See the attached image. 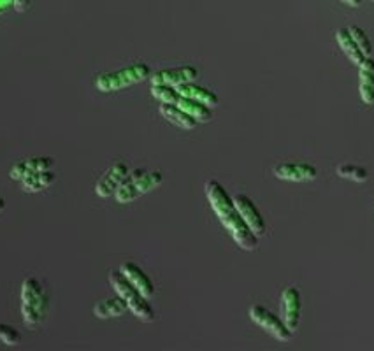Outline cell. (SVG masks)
Masks as SVG:
<instances>
[{
    "label": "cell",
    "mask_w": 374,
    "mask_h": 351,
    "mask_svg": "<svg viewBox=\"0 0 374 351\" xmlns=\"http://www.w3.org/2000/svg\"><path fill=\"white\" fill-rule=\"evenodd\" d=\"M205 195H208V201H210L213 211L217 212L224 227L231 232L237 246H241L246 251L257 249L258 237L248 227L239 209L235 208L234 198L227 194V190L217 180H211L205 183Z\"/></svg>",
    "instance_id": "1"
},
{
    "label": "cell",
    "mask_w": 374,
    "mask_h": 351,
    "mask_svg": "<svg viewBox=\"0 0 374 351\" xmlns=\"http://www.w3.org/2000/svg\"><path fill=\"white\" fill-rule=\"evenodd\" d=\"M48 313V293L36 278H26L22 285V315L29 327H37Z\"/></svg>",
    "instance_id": "2"
},
{
    "label": "cell",
    "mask_w": 374,
    "mask_h": 351,
    "mask_svg": "<svg viewBox=\"0 0 374 351\" xmlns=\"http://www.w3.org/2000/svg\"><path fill=\"white\" fill-rule=\"evenodd\" d=\"M109 283L111 286L114 288V292L118 293L120 297H123L129 304V309L143 322H153L155 320V311L153 307L150 306L146 297L129 281V279L125 278L123 272L116 271L111 272L109 274Z\"/></svg>",
    "instance_id": "3"
},
{
    "label": "cell",
    "mask_w": 374,
    "mask_h": 351,
    "mask_svg": "<svg viewBox=\"0 0 374 351\" xmlns=\"http://www.w3.org/2000/svg\"><path fill=\"white\" fill-rule=\"evenodd\" d=\"M162 181H164V176L158 171L146 172L143 169H136V171H130L123 187L114 194V198L120 204H129V202L136 201V198L143 197V195L150 194L151 190L160 187Z\"/></svg>",
    "instance_id": "4"
},
{
    "label": "cell",
    "mask_w": 374,
    "mask_h": 351,
    "mask_svg": "<svg viewBox=\"0 0 374 351\" xmlns=\"http://www.w3.org/2000/svg\"><path fill=\"white\" fill-rule=\"evenodd\" d=\"M150 76V67L146 63H134V65L127 67V69H120L116 72L102 74L95 79V86L99 92L111 93L129 88L132 84L141 83Z\"/></svg>",
    "instance_id": "5"
},
{
    "label": "cell",
    "mask_w": 374,
    "mask_h": 351,
    "mask_svg": "<svg viewBox=\"0 0 374 351\" xmlns=\"http://www.w3.org/2000/svg\"><path fill=\"white\" fill-rule=\"evenodd\" d=\"M249 318L278 341H290L294 336V332L286 327L283 318L276 316L274 313L269 311L267 307L260 306V304H255V306L249 307Z\"/></svg>",
    "instance_id": "6"
},
{
    "label": "cell",
    "mask_w": 374,
    "mask_h": 351,
    "mask_svg": "<svg viewBox=\"0 0 374 351\" xmlns=\"http://www.w3.org/2000/svg\"><path fill=\"white\" fill-rule=\"evenodd\" d=\"M301 315H302V302H301V293L294 286H288V288L283 290L281 293V316L283 322L286 323L292 332L299 329V323H301Z\"/></svg>",
    "instance_id": "7"
},
{
    "label": "cell",
    "mask_w": 374,
    "mask_h": 351,
    "mask_svg": "<svg viewBox=\"0 0 374 351\" xmlns=\"http://www.w3.org/2000/svg\"><path fill=\"white\" fill-rule=\"evenodd\" d=\"M129 174H130V171L127 165L114 164L113 167H111L109 171H107L99 181H97L95 194L102 198L113 197V195L116 194L121 187H123V183L127 181Z\"/></svg>",
    "instance_id": "8"
},
{
    "label": "cell",
    "mask_w": 374,
    "mask_h": 351,
    "mask_svg": "<svg viewBox=\"0 0 374 351\" xmlns=\"http://www.w3.org/2000/svg\"><path fill=\"white\" fill-rule=\"evenodd\" d=\"M234 204L239 209L241 216L244 218V221L248 224V227L254 231V234L258 239L265 235V221L262 218L260 211L257 209V205L254 204V201L244 194L234 195Z\"/></svg>",
    "instance_id": "9"
},
{
    "label": "cell",
    "mask_w": 374,
    "mask_h": 351,
    "mask_svg": "<svg viewBox=\"0 0 374 351\" xmlns=\"http://www.w3.org/2000/svg\"><path fill=\"white\" fill-rule=\"evenodd\" d=\"M274 176L279 180L294 181V183H302V181H315L318 178V169L313 167L311 164H301V162H285L274 167Z\"/></svg>",
    "instance_id": "10"
},
{
    "label": "cell",
    "mask_w": 374,
    "mask_h": 351,
    "mask_svg": "<svg viewBox=\"0 0 374 351\" xmlns=\"http://www.w3.org/2000/svg\"><path fill=\"white\" fill-rule=\"evenodd\" d=\"M197 69L190 65L176 67V69H164L158 70L151 77V84H169V86L178 88L180 84L190 83L197 77Z\"/></svg>",
    "instance_id": "11"
},
{
    "label": "cell",
    "mask_w": 374,
    "mask_h": 351,
    "mask_svg": "<svg viewBox=\"0 0 374 351\" xmlns=\"http://www.w3.org/2000/svg\"><path fill=\"white\" fill-rule=\"evenodd\" d=\"M120 271L123 272L125 278L129 279V281L132 283V285L136 286L146 299H151V297L155 295L153 283H151V279L148 278V274L139 267V265H136L134 262H125L121 263Z\"/></svg>",
    "instance_id": "12"
},
{
    "label": "cell",
    "mask_w": 374,
    "mask_h": 351,
    "mask_svg": "<svg viewBox=\"0 0 374 351\" xmlns=\"http://www.w3.org/2000/svg\"><path fill=\"white\" fill-rule=\"evenodd\" d=\"M52 169H53V158L33 157V158H26V160L16 164L15 167L11 169V172H9V176H11V180L22 181V180H25L26 176L36 174V172H40V171H52Z\"/></svg>",
    "instance_id": "13"
},
{
    "label": "cell",
    "mask_w": 374,
    "mask_h": 351,
    "mask_svg": "<svg viewBox=\"0 0 374 351\" xmlns=\"http://www.w3.org/2000/svg\"><path fill=\"white\" fill-rule=\"evenodd\" d=\"M359 92L364 104H374V58L369 56L359 67Z\"/></svg>",
    "instance_id": "14"
},
{
    "label": "cell",
    "mask_w": 374,
    "mask_h": 351,
    "mask_svg": "<svg viewBox=\"0 0 374 351\" xmlns=\"http://www.w3.org/2000/svg\"><path fill=\"white\" fill-rule=\"evenodd\" d=\"M127 311H129V304H127V300H125L123 297L118 295V293L116 297L102 300V302L95 304V307H93V315L100 320L116 318V316H121Z\"/></svg>",
    "instance_id": "15"
},
{
    "label": "cell",
    "mask_w": 374,
    "mask_h": 351,
    "mask_svg": "<svg viewBox=\"0 0 374 351\" xmlns=\"http://www.w3.org/2000/svg\"><path fill=\"white\" fill-rule=\"evenodd\" d=\"M178 92H180V95L205 104V106L211 107V109H215V107L218 106L217 93H213L211 90H208V88H204V86H198V84H195L194 81L180 84V86H178Z\"/></svg>",
    "instance_id": "16"
},
{
    "label": "cell",
    "mask_w": 374,
    "mask_h": 351,
    "mask_svg": "<svg viewBox=\"0 0 374 351\" xmlns=\"http://www.w3.org/2000/svg\"><path fill=\"white\" fill-rule=\"evenodd\" d=\"M160 114L167 121H171L173 125L185 128V130H192V128L197 127L198 121L195 118H192L190 114L185 113L180 106L176 104H162L160 106Z\"/></svg>",
    "instance_id": "17"
},
{
    "label": "cell",
    "mask_w": 374,
    "mask_h": 351,
    "mask_svg": "<svg viewBox=\"0 0 374 351\" xmlns=\"http://www.w3.org/2000/svg\"><path fill=\"white\" fill-rule=\"evenodd\" d=\"M176 106H180L181 109L185 111V113H188L192 118H195L198 123H208V121L213 118V109H211V107H208L205 104L198 102V100L188 99V97L181 95L180 99H178Z\"/></svg>",
    "instance_id": "18"
},
{
    "label": "cell",
    "mask_w": 374,
    "mask_h": 351,
    "mask_svg": "<svg viewBox=\"0 0 374 351\" xmlns=\"http://www.w3.org/2000/svg\"><path fill=\"white\" fill-rule=\"evenodd\" d=\"M336 37H338L339 46H341V49L345 52V55L350 58V62L355 63L357 67L362 65V62L366 60V56L362 55V52L359 49L357 42L353 40L350 30L348 29H339L338 32H336Z\"/></svg>",
    "instance_id": "19"
},
{
    "label": "cell",
    "mask_w": 374,
    "mask_h": 351,
    "mask_svg": "<svg viewBox=\"0 0 374 351\" xmlns=\"http://www.w3.org/2000/svg\"><path fill=\"white\" fill-rule=\"evenodd\" d=\"M56 180V176L55 172L52 171H40V172H36V174H30L26 176L25 180H22V188L25 192H40V190H45V188L52 187L53 183H55Z\"/></svg>",
    "instance_id": "20"
},
{
    "label": "cell",
    "mask_w": 374,
    "mask_h": 351,
    "mask_svg": "<svg viewBox=\"0 0 374 351\" xmlns=\"http://www.w3.org/2000/svg\"><path fill=\"white\" fill-rule=\"evenodd\" d=\"M151 95L162 104H176L181 97L178 88L169 86V84H151Z\"/></svg>",
    "instance_id": "21"
},
{
    "label": "cell",
    "mask_w": 374,
    "mask_h": 351,
    "mask_svg": "<svg viewBox=\"0 0 374 351\" xmlns=\"http://www.w3.org/2000/svg\"><path fill=\"white\" fill-rule=\"evenodd\" d=\"M338 174L341 176V178H345V180H353L357 181V183H364V181H367V178H369L366 169L360 167V165H352V164L339 165Z\"/></svg>",
    "instance_id": "22"
},
{
    "label": "cell",
    "mask_w": 374,
    "mask_h": 351,
    "mask_svg": "<svg viewBox=\"0 0 374 351\" xmlns=\"http://www.w3.org/2000/svg\"><path fill=\"white\" fill-rule=\"evenodd\" d=\"M348 30H350V33H352L353 40L357 42V46H359V49L362 52V55L366 56V58H369V56L373 55V44H371L369 37L366 36L364 29H360V26H357V25H352Z\"/></svg>",
    "instance_id": "23"
},
{
    "label": "cell",
    "mask_w": 374,
    "mask_h": 351,
    "mask_svg": "<svg viewBox=\"0 0 374 351\" xmlns=\"http://www.w3.org/2000/svg\"><path fill=\"white\" fill-rule=\"evenodd\" d=\"M0 341L8 344V346H18L22 343V336H20V332L15 327L0 323Z\"/></svg>",
    "instance_id": "24"
},
{
    "label": "cell",
    "mask_w": 374,
    "mask_h": 351,
    "mask_svg": "<svg viewBox=\"0 0 374 351\" xmlns=\"http://www.w3.org/2000/svg\"><path fill=\"white\" fill-rule=\"evenodd\" d=\"M30 2H32V0H15V9L18 13L25 11V9L30 6Z\"/></svg>",
    "instance_id": "25"
},
{
    "label": "cell",
    "mask_w": 374,
    "mask_h": 351,
    "mask_svg": "<svg viewBox=\"0 0 374 351\" xmlns=\"http://www.w3.org/2000/svg\"><path fill=\"white\" fill-rule=\"evenodd\" d=\"M8 8H15V0H0V13H4Z\"/></svg>",
    "instance_id": "26"
},
{
    "label": "cell",
    "mask_w": 374,
    "mask_h": 351,
    "mask_svg": "<svg viewBox=\"0 0 374 351\" xmlns=\"http://www.w3.org/2000/svg\"><path fill=\"white\" fill-rule=\"evenodd\" d=\"M343 4L350 6V8H359L360 4H362V0H341Z\"/></svg>",
    "instance_id": "27"
},
{
    "label": "cell",
    "mask_w": 374,
    "mask_h": 351,
    "mask_svg": "<svg viewBox=\"0 0 374 351\" xmlns=\"http://www.w3.org/2000/svg\"><path fill=\"white\" fill-rule=\"evenodd\" d=\"M6 208V202H4V198H0V211H2V209Z\"/></svg>",
    "instance_id": "28"
}]
</instances>
